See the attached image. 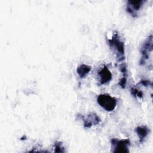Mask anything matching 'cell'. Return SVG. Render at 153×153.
<instances>
[{
    "mask_svg": "<svg viewBox=\"0 0 153 153\" xmlns=\"http://www.w3.org/2000/svg\"><path fill=\"white\" fill-rule=\"evenodd\" d=\"M120 70L123 74V76H127V66L125 63H122L120 65Z\"/></svg>",
    "mask_w": 153,
    "mask_h": 153,
    "instance_id": "13",
    "label": "cell"
},
{
    "mask_svg": "<svg viewBox=\"0 0 153 153\" xmlns=\"http://www.w3.org/2000/svg\"><path fill=\"white\" fill-rule=\"evenodd\" d=\"M152 51V35L151 34L145 40L140 49V53L142 54L140 65H145L146 61L149 59V54Z\"/></svg>",
    "mask_w": 153,
    "mask_h": 153,
    "instance_id": "3",
    "label": "cell"
},
{
    "mask_svg": "<svg viewBox=\"0 0 153 153\" xmlns=\"http://www.w3.org/2000/svg\"><path fill=\"white\" fill-rule=\"evenodd\" d=\"M135 131L139 138V142H142L150 132V129L146 126H140L136 128Z\"/></svg>",
    "mask_w": 153,
    "mask_h": 153,
    "instance_id": "8",
    "label": "cell"
},
{
    "mask_svg": "<svg viewBox=\"0 0 153 153\" xmlns=\"http://www.w3.org/2000/svg\"><path fill=\"white\" fill-rule=\"evenodd\" d=\"M98 76L100 84H105L111 81L112 75L108 68L104 65L103 67L99 71Z\"/></svg>",
    "mask_w": 153,
    "mask_h": 153,
    "instance_id": "7",
    "label": "cell"
},
{
    "mask_svg": "<svg viewBox=\"0 0 153 153\" xmlns=\"http://www.w3.org/2000/svg\"><path fill=\"white\" fill-rule=\"evenodd\" d=\"M91 67L89 65L82 64L78 66L76 69V72L78 74L80 78H84L90 71Z\"/></svg>",
    "mask_w": 153,
    "mask_h": 153,
    "instance_id": "9",
    "label": "cell"
},
{
    "mask_svg": "<svg viewBox=\"0 0 153 153\" xmlns=\"http://www.w3.org/2000/svg\"><path fill=\"white\" fill-rule=\"evenodd\" d=\"M98 104L106 111H112L116 107L117 100L114 97L108 94H99L97 98Z\"/></svg>",
    "mask_w": 153,
    "mask_h": 153,
    "instance_id": "2",
    "label": "cell"
},
{
    "mask_svg": "<svg viewBox=\"0 0 153 153\" xmlns=\"http://www.w3.org/2000/svg\"><path fill=\"white\" fill-rule=\"evenodd\" d=\"M139 84H142V85H144L145 87L147 86H152V82L149 80H146V79H142L140 81Z\"/></svg>",
    "mask_w": 153,
    "mask_h": 153,
    "instance_id": "14",
    "label": "cell"
},
{
    "mask_svg": "<svg viewBox=\"0 0 153 153\" xmlns=\"http://www.w3.org/2000/svg\"><path fill=\"white\" fill-rule=\"evenodd\" d=\"M84 122V128H90L94 125H97L101 122L100 118L94 112H91L86 117L81 115Z\"/></svg>",
    "mask_w": 153,
    "mask_h": 153,
    "instance_id": "6",
    "label": "cell"
},
{
    "mask_svg": "<svg viewBox=\"0 0 153 153\" xmlns=\"http://www.w3.org/2000/svg\"><path fill=\"white\" fill-rule=\"evenodd\" d=\"M145 0H128L127 1L126 11L133 17H136L137 16V11L140 9Z\"/></svg>",
    "mask_w": 153,
    "mask_h": 153,
    "instance_id": "5",
    "label": "cell"
},
{
    "mask_svg": "<svg viewBox=\"0 0 153 153\" xmlns=\"http://www.w3.org/2000/svg\"><path fill=\"white\" fill-rule=\"evenodd\" d=\"M54 152H65V148L61 142L56 141L54 143Z\"/></svg>",
    "mask_w": 153,
    "mask_h": 153,
    "instance_id": "11",
    "label": "cell"
},
{
    "mask_svg": "<svg viewBox=\"0 0 153 153\" xmlns=\"http://www.w3.org/2000/svg\"><path fill=\"white\" fill-rule=\"evenodd\" d=\"M127 83V78L125 76H123L121 78L118 82V85H120L122 88H124L126 87Z\"/></svg>",
    "mask_w": 153,
    "mask_h": 153,
    "instance_id": "12",
    "label": "cell"
},
{
    "mask_svg": "<svg viewBox=\"0 0 153 153\" xmlns=\"http://www.w3.org/2000/svg\"><path fill=\"white\" fill-rule=\"evenodd\" d=\"M108 44L110 48L115 53L116 58L118 61H123L125 59L124 43L119 36L118 34L115 32L113 34L111 38L108 39Z\"/></svg>",
    "mask_w": 153,
    "mask_h": 153,
    "instance_id": "1",
    "label": "cell"
},
{
    "mask_svg": "<svg viewBox=\"0 0 153 153\" xmlns=\"http://www.w3.org/2000/svg\"><path fill=\"white\" fill-rule=\"evenodd\" d=\"M130 93L135 97H139V98H142L143 94L142 91L138 90L137 88L133 87L130 89Z\"/></svg>",
    "mask_w": 153,
    "mask_h": 153,
    "instance_id": "10",
    "label": "cell"
},
{
    "mask_svg": "<svg viewBox=\"0 0 153 153\" xmlns=\"http://www.w3.org/2000/svg\"><path fill=\"white\" fill-rule=\"evenodd\" d=\"M112 148L114 152H128V146L130 141L128 139L118 140L117 138H112L111 140Z\"/></svg>",
    "mask_w": 153,
    "mask_h": 153,
    "instance_id": "4",
    "label": "cell"
}]
</instances>
